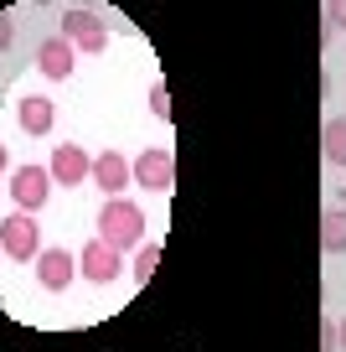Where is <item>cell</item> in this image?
Wrapping results in <instances>:
<instances>
[{
	"label": "cell",
	"mask_w": 346,
	"mask_h": 352,
	"mask_svg": "<svg viewBox=\"0 0 346 352\" xmlns=\"http://www.w3.org/2000/svg\"><path fill=\"white\" fill-rule=\"evenodd\" d=\"M88 166H93V161H88V151L67 140V145H52L47 176H52V182H62V187H83V182H88Z\"/></svg>",
	"instance_id": "8992f818"
},
{
	"label": "cell",
	"mask_w": 346,
	"mask_h": 352,
	"mask_svg": "<svg viewBox=\"0 0 346 352\" xmlns=\"http://www.w3.org/2000/svg\"><path fill=\"white\" fill-rule=\"evenodd\" d=\"M155 264H161V243H140V254H135V264H130V275L140 280V285H150Z\"/></svg>",
	"instance_id": "5bb4252c"
},
{
	"label": "cell",
	"mask_w": 346,
	"mask_h": 352,
	"mask_svg": "<svg viewBox=\"0 0 346 352\" xmlns=\"http://www.w3.org/2000/svg\"><path fill=\"white\" fill-rule=\"evenodd\" d=\"M321 239H325V249H331V254H346V208H331V212H325V218H321Z\"/></svg>",
	"instance_id": "4fadbf2b"
},
{
	"label": "cell",
	"mask_w": 346,
	"mask_h": 352,
	"mask_svg": "<svg viewBox=\"0 0 346 352\" xmlns=\"http://www.w3.org/2000/svg\"><path fill=\"white\" fill-rule=\"evenodd\" d=\"M336 352H346V316H341V327H336Z\"/></svg>",
	"instance_id": "e0dca14e"
},
{
	"label": "cell",
	"mask_w": 346,
	"mask_h": 352,
	"mask_svg": "<svg viewBox=\"0 0 346 352\" xmlns=\"http://www.w3.org/2000/svg\"><path fill=\"white\" fill-rule=\"evenodd\" d=\"M150 109H155V120H171V94H165V83L150 88Z\"/></svg>",
	"instance_id": "9a60e30c"
},
{
	"label": "cell",
	"mask_w": 346,
	"mask_h": 352,
	"mask_svg": "<svg viewBox=\"0 0 346 352\" xmlns=\"http://www.w3.org/2000/svg\"><path fill=\"white\" fill-rule=\"evenodd\" d=\"M11 197H16V212L47 208V197H52V176H47V166H21V171H11Z\"/></svg>",
	"instance_id": "277c9868"
},
{
	"label": "cell",
	"mask_w": 346,
	"mask_h": 352,
	"mask_svg": "<svg viewBox=\"0 0 346 352\" xmlns=\"http://www.w3.org/2000/svg\"><path fill=\"white\" fill-rule=\"evenodd\" d=\"M16 120H21L26 135H47V130H52V120H57V104L42 99V94H26L21 109H16Z\"/></svg>",
	"instance_id": "8fae6325"
},
{
	"label": "cell",
	"mask_w": 346,
	"mask_h": 352,
	"mask_svg": "<svg viewBox=\"0 0 346 352\" xmlns=\"http://www.w3.org/2000/svg\"><path fill=\"white\" fill-rule=\"evenodd\" d=\"M36 67H42L47 78H57V83H62V78H73V67H78V63H73V42H67L62 32L47 36V42L36 47Z\"/></svg>",
	"instance_id": "9c48e42d"
},
{
	"label": "cell",
	"mask_w": 346,
	"mask_h": 352,
	"mask_svg": "<svg viewBox=\"0 0 346 352\" xmlns=\"http://www.w3.org/2000/svg\"><path fill=\"white\" fill-rule=\"evenodd\" d=\"M321 145H325V161H331V166H346V114L325 120V135H321Z\"/></svg>",
	"instance_id": "7c38bea8"
},
{
	"label": "cell",
	"mask_w": 346,
	"mask_h": 352,
	"mask_svg": "<svg viewBox=\"0 0 346 352\" xmlns=\"http://www.w3.org/2000/svg\"><path fill=\"white\" fill-rule=\"evenodd\" d=\"M78 270H83L93 285H108V280H119V275H124V254H119V249H108L104 239H93L83 254H78Z\"/></svg>",
	"instance_id": "5b68a950"
},
{
	"label": "cell",
	"mask_w": 346,
	"mask_h": 352,
	"mask_svg": "<svg viewBox=\"0 0 346 352\" xmlns=\"http://www.w3.org/2000/svg\"><path fill=\"white\" fill-rule=\"evenodd\" d=\"M78 275V259L67 249H42L36 254V280H42V290H67Z\"/></svg>",
	"instance_id": "ba28073f"
},
{
	"label": "cell",
	"mask_w": 346,
	"mask_h": 352,
	"mask_svg": "<svg viewBox=\"0 0 346 352\" xmlns=\"http://www.w3.org/2000/svg\"><path fill=\"white\" fill-rule=\"evenodd\" d=\"M341 192H346V182H341Z\"/></svg>",
	"instance_id": "d6986e66"
},
{
	"label": "cell",
	"mask_w": 346,
	"mask_h": 352,
	"mask_svg": "<svg viewBox=\"0 0 346 352\" xmlns=\"http://www.w3.org/2000/svg\"><path fill=\"white\" fill-rule=\"evenodd\" d=\"M325 21H331L336 32H346V0H325Z\"/></svg>",
	"instance_id": "2e32d148"
},
{
	"label": "cell",
	"mask_w": 346,
	"mask_h": 352,
	"mask_svg": "<svg viewBox=\"0 0 346 352\" xmlns=\"http://www.w3.org/2000/svg\"><path fill=\"white\" fill-rule=\"evenodd\" d=\"M62 36L73 42V52H104V42H108L104 21H98L93 11H67L62 16Z\"/></svg>",
	"instance_id": "52a82bcc"
},
{
	"label": "cell",
	"mask_w": 346,
	"mask_h": 352,
	"mask_svg": "<svg viewBox=\"0 0 346 352\" xmlns=\"http://www.w3.org/2000/svg\"><path fill=\"white\" fill-rule=\"evenodd\" d=\"M98 239L108 243V249H140L145 243V212L135 208V202H124V197H108L104 202V212H98Z\"/></svg>",
	"instance_id": "6da1fadb"
},
{
	"label": "cell",
	"mask_w": 346,
	"mask_h": 352,
	"mask_svg": "<svg viewBox=\"0 0 346 352\" xmlns=\"http://www.w3.org/2000/svg\"><path fill=\"white\" fill-rule=\"evenodd\" d=\"M0 249L11 254L16 264H26V259L42 254V228H36L32 212H11V218L0 223Z\"/></svg>",
	"instance_id": "3957f363"
},
{
	"label": "cell",
	"mask_w": 346,
	"mask_h": 352,
	"mask_svg": "<svg viewBox=\"0 0 346 352\" xmlns=\"http://www.w3.org/2000/svg\"><path fill=\"white\" fill-rule=\"evenodd\" d=\"M0 171H5V145H0Z\"/></svg>",
	"instance_id": "ac0fdd59"
},
{
	"label": "cell",
	"mask_w": 346,
	"mask_h": 352,
	"mask_svg": "<svg viewBox=\"0 0 346 352\" xmlns=\"http://www.w3.org/2000/svg\"><path fill=\"white\" fill-rule=\"evenodd\" d=\"M88 182H93V187H104L108 197H114V192L130 187V161H124L119 151H104L93 166H88Z\"/></svg>",
	"instance_id": "30bf717a"
},
{
	"label": "cell",
	"mask_w": 346,
	"mask_h": 352,
	"mask_svg": "<svg viewBox=\"0 0 346 352\" xmlns=\"http://www.w3.org/2000/svg\"><path fill=\"white\" fill-rule=\"evenodd\" d=\"M130 182L145 192H171L176 187V155L165 145H150L140 161H130Z\"/></svg>",
	"instance_id": "7a4b0ae2"
}]
</instances>
